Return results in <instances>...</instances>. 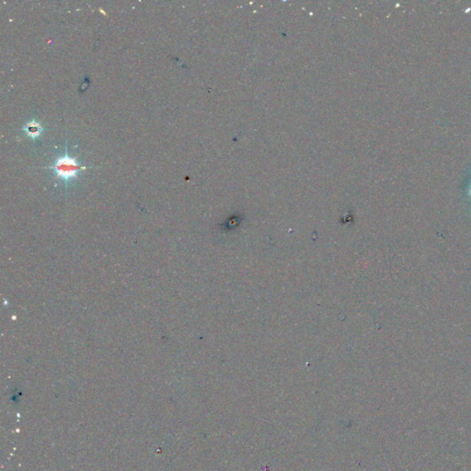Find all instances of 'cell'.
<instances>
[{"label":"cell","mask_w":471,"mask_h":471,"mask_svg":"<svg viewBox=\"0 0 471 471\" xmlns=\"http://www.w3.org/2000/svg\"><path fill=\"white\" fill-rule=\"evenodd\" d=\"M52 170L54 176L61 180L68 186V183L72 180L78 179L81 171L87 170V167L80 164L77 159L69 156L68 147L66 146L65 153L62 156L57 157L54 164L47 167Z\"/></svg>","instance_id":"6da1fadb"},{"label":"cell","mask_w":471,"mask_h":471,"mask_svg":"<svg viewBox=\"0 0 471 471\" xmlns=\"http://www.w3.org/2000/svg\"><path fill=\"white\" fill-rule=\"evenodd\" d=\"M23 130L27 137L32 138V140H36L40 137L42 132L44 131V128L38 121L32 119L23 126Z\"/></svg>","instance_id":"7a4b0ae2"}]
</instances>
